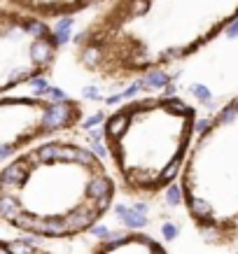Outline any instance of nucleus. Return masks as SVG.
<instances>
[{
  "mask_svg": "<svg viewBox=\"0 0 238 254\" xmlns=\"http://www.w3.org/2000/svg\"><path fill=\"white\" fill-rule=\"evenodd\" d=\"M84 119V107L63 96H12L0 100V159L7 163L17 154L44 142L56 133L73 131Z\"/></svg>",
  "mask_w": 238,
  "mask_h": 254,
  "instance_id": "obj_5",
  "label": "nucleus"
},
{
  "mask_svg": "<svg viewBox=\"0 0 238 254\" xmlns=\"http://www.w3.org/2000/svg\"><path fill=\"white\" fill-rule=\"evenodd\" d=\"M180 194L206 243H238V96L196 128L180 173Z\"/></svg>",
  "mask_w": 238,
  "mask_h": 254,
  "instance_id": "obj_4",
  "label": "nucleus"
},
{
  "mask_svg": "<svg viewBox=\"0 0 238 254\" xmlns=\"http://www.w3.org/2000/svg\"><path fill=\"white\" fill-rule=\"evenodd\" d=\"M0 254H52L44 247H38L31 240H14V238H5L0 243Z\"/></svg>",
  "mask_w": 238,
  "mask_h": 254,
  "instance_id": "obj_9",
  "label": "nucleus"
},
{
  "mask_svg": "<svg viewBox=\"0 0 238 254\" xmlns=\"http://www.w3.org/2000/svg\"><path fill=\"white\" fill-rule=\"evenodd\" d=\"M61 40L40 19L5 7L0 19V91L28 84L52 73Z\"/></svg>",
  "mask_w": 238,
  "mask_h": 254,
  "instance_id": "obj_6",
  "label": "nucleus"
},
{
  "mask_svg": "<svg viewBox=\"0 0 238 254\" xmlns=\"http://www.w3.org/2000/svg\"><path fill=\"white\" fill-rule=\"evenodd\" d=\"M100 0H5L12 10L26 12L33 17H52V19H70V14L82 12Z\"/></svg>",
  "mask_w": 238,
  "mask_h": 254,
  "instance_id": "obj_7",
  "label": "nucleus"
},
{
  "mask_svg": "<svg viewBox=\"0 0 238 254\" xmlns=\"http://www.w3.org/2000/svg\"><path fill=\"white\" fill-rule=\"evenodd\" d=\"M238 23V0H117L75 40V61L124 84L175 65Z\"/></svg>",
  "mask_w": 238,
  "mask_h": 254,
  "instance_id": "obj_1",
  "label": "nucleus"
},
{
  "mask_svg": "<svg viewBox=\"0 0 238 254\" xmlns=\"http://www.w3.org/2000/svg\"><path fill=\"white\" fill-rule=\"evenodd\" d=\"M194 136V105L166 94L129 100L103 124L112 173L133 198H154L180 180Z\"/></svg>",
  "mask_w": 238,
  "mask_h": 254,
  "instance_id": "obj_3",
  "label": "nucleus"
},
{
  "mask_svg": "<svg viewBox=\"0 0 238 254\" xmlns=\"http://www.w3.org/2000/svg\"><path fill=\"white\" fill-rule=\"evenodd\" d=\"M117 187L96 152L70 140H44L2 163L0 219L33 238H77L108 215Z\"/></svg>",
  "mask_w": 238,
  "mask_h": 254,
  "instance_id": "obj_2",
  "label": "nucleus"
},
{
  "mask_svg": "<svg viewBox=\"0 0 238 254\" xmlns=\"http://www.w3.org/2000/svg\"><path fill=\"white\" fill-rule=\"evenodd\" d=\"M91 254H168L161 243L145 233H126L119 238H110L98 243Z\"/></svg>",
  "mask_w": 238,
  "mask_h": 254,
  "instance_id": "obj_8",
  "label": "nucleus"
}]
</instances>
